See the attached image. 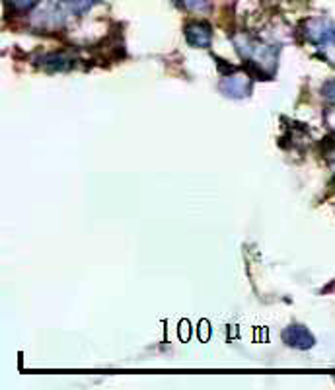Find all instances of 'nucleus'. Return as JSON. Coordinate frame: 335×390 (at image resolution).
Wrapping results in <instances>:
<instances>
[{
    "mask_svg": "<svg viewBox=\"0 0 335 390\" xmlns=\"http://www.w3.org/2000/svg\"><path fill=\"white\" fill-rule=\"evenodd\" d=\"M306 39L316 45L318 49L326 53V57H331V51L335 53V24L326 18H312L306 24Z\"/></svg>",
    "mask_w": 335,
    "mask_h": 390,
    "instance_id": "obj_1",
    "label": "nucleus"
},
{
    "mask_svg": "<svg viewBox=\"0 0 335 390\" xmlns=\"http://www.w3.org/2000/svg\"><path fill=\"white\" fill-rule=\"evenodd\" d=\"M251 90V78L250 75L244 73H236V75H228L222 78L220 82V92L228 96V98H244L248 96Z\"/></svg>",
    "mask_w": 335,
    "mask_h": 390,
    "instance_id": "obj_2",
    "label": "nucleus"
},
{
    "mask_svg": "<svg viewBox=\"0 0 335 390\" xmlns=\"http://www.w3.org/2000/svg\"><path fill=\"white\" fill-rule=\"evenodd\" d=\"M185 42L191 47H199V49H207L213 42V32H210L209 24L203 22H191L185 26Z\"/></svg>",
    "mask_w": 335,
    "mask_h": 390,
    "instance_id": "obj_3",
    "label": "nucleus"
},
{
    "mask_svg": "<svg viewBox=\"0 0 335 390\" xmlns=\"http://www.w3.org/2000/svg\"><path fill=\"white\" fill-rule=\"evenodd\" d=\"M283 341H285L286 346H291V348L308 349L314 346V336L308 332V328L293 324V326H289L283 332Z\"/></svg>",
    "mask_w": 335,
    "mask_h": 390,
    "instance_id": "obj_4",
    "label": "nucleus"
},
{
    "mask_svg": "<svg viewBox=\"0 0 335 390\" xmlns=\"http://www.w3.org/2000/svg\"><path fill=\"white\" fill-rule=\"evenodd\" d=\"M75 61L68 57L67 53H49L42 57V67L49 73H63L72 67Z\"/></svg>",
    "mask_w": 335,
    "mask_h": 390,
    "instance_id": "obj_5",
    "label": "nucleus"
},
{
    "mask_svg": "<svg viewBox=\"0 0 335 390\" xmlns=\"http://www.w3.org/2000/svg\"><path fill=\"white\" fill-rule=\"evenodd\" d=\"M63 2H65V8H67L68 14L82 16V14H86L88 10L92 8L98 0H63Z\"/></svg>",
    "mask_w": 335,
    "mask_h": 390,
    "instance_id": "obj_6",
    "label": "nucleus"
},
{
    "mask_svg": "<svg viewBox=\"0 0 335 390\" xmlns=\"http://www.w3.org/2000/svg\"><path fill=\"white\" fill-rule=\"evenodd\" d=\"M184 4L193 12H205L209 8V0H184Z\"/></svg>",
    "mask_w": 335,
    "mask_h": 390,
    "instance_id": "obj_7",
    "label": "nucleus"
},
{
    "mask_svg": "<svg viewBox=\"0 0 335 390\" xmlns=\"http://www.w3.org/2000/svg\"><path fill=\"white\" fill-rule=\"evenodd\" d=\"M322 96H324L329 103H335V78L334 80H327L326 84L322 86Z\"/></svg>",
    "mask_w": 335,
    "mask_h": 390,
    "instance_id": "obj_8",
    "label": "nucleus"
},
{
    "mask_svg": "<svg viewBox=\"0 0 335 390\" xmlns=\"http://www.w3.org/2000/svg\"><path fill=\"white\" fill-rule=\"evenodd\" d=\"M10 4L14 6L16 10H22V12H25V10H32L39 2V0H8Z\"/></svg>",
    "mask_w": 335,
    "mask_h": 390,
    "instance_id": "obj_9",
    "label": "nucleus"
},
{
    "mask_svg": "<svg viewBox=\"0 0 335 390\" xmlns=\"http://www.w3.org/2000/svg\"><path fill=\"white\" fill-rule=\"evenodd\" d=\"M327 123H329V127L335 131V111H331V113L327 115Z\"/></svg>",
    "mask_w": 335,
    "mask_h": 390,
    "instance_id": "obj_10",
    "label": "nucleus"
},
{
    "mask_svg": "<svg viewBox=\"0 0 335 390\" xmlns=\"http://www.w3.org/2000/svg\"><path fill=\"white\" fill-rule=\"evenodd\" d=\"M334 182H335V176H334Z\"/></svg>",
    "mask_w": 335,
    "mask_h": 390,
    "instance_id": "obj_11",
    "label": "nucleus"
}]
</instances>
